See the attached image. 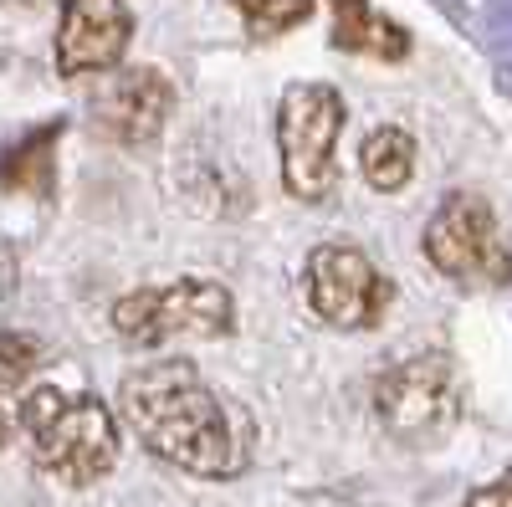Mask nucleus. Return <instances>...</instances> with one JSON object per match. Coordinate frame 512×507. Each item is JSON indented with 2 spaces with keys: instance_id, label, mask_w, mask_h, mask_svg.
Returning <instances> with one entry per match:
<instances>
[{
  "instance_id": "obj_14",
  "label": "nucleus",
  "mask_w": 512,
  "mask_h": 507,
  "mask_svg": "<svg viewBox=\"0 0 512 507\" xmlns=\"http://www.w3.org/2000/svg\"><path fill=\"white\" fill-rule=\"evenodd\" d=\"M251 36H282L292 26H303L313 16V0H231Z\"/></svg>"
},
{
  "instance_id": "obj_2",
  "label": "nucleus",
  "mask_w": 512,
  "mask_h": 507,
  "mask_svg": "<svg viewBox=\"0 0 512 507\" xmlns=\"http://www.w3.org/2000/svg\"><path fill=\"white\" fill-rule=\"evenodd\" d=\"M21 431L31 441L36 467L67 487L103 482L118 467V451H123L118 415L98 395H82V390H52V385L31 390Z\"/></svg>"
},
{
  "instance_id": "obj_1",
  "label": "nucleus",
  "mask_w": 512,
  "mask_h": 507,
  "mask_svg": "<svg viewBox=\"0 0 512 507\" xmlns=\"http://www.w3.org/2000/svg\"><path fill=\"white\" fill-rule=\"evenodd\" d=\"M118 405L134 436L169 467L205 482L241 477L246 436L236 431L226 400L205 385V374L190 359H154L134 374H123Z\"/></svg>"
},
{
  "instance_id": "obj_12",
  "label": "nucleus",
  "mask_w": 512,
  "mask_h": 507,
  "mask_svg": "<svg viewBox=\"0 0 512 507\" xmlns=\"http://www.w3.org/2000/svg\"><path fill=\"white\" fill-rule=\"evenodd\" d=\"M31 369H36V344H26L16 333H0V446H11V436L21 431Z\"/></svg>"
},
{
  "instance_id": "obj_15",
  "label": "nucleus",
  "mask_w": 512,
  "mask_h": 507,
  "mask_svg": "<svg viewBox=\"0 0 512 507\" xmlns=\"http://www.w3.org/2000/svg\"><path fill=\"white\" fill-rule=\"evenodd\" d=\"M466 507H512V472H507L502 482H492V487L472 492V497H466Z\"/></svg>"
},
{
  "instance_id": "obj_7",
  "label": "nucleus",
  "mask_w": 512,
  "mask_h": 507,
  "mask_svg": "<svg viewBox=\"0 0 512 507\" xmlns=\"http://www.w3.org/2000/svg\"><path fill=\"white\" fill-rule=\"evenodd\" d=\"M395 287L359 246H318L308 257V303L333 328H374L390 313Z\"/></svg>"
},
{
  "instance_id": "obj_6",
  "label": "nucleus",
  "mask_w": 512,
  "mask_h": 507,
  "mask_svg": "<svg viewBox=\"0 0 512 507\" xmlns=\"http://www.w3.org/2000/svg\"><path fill=\"white\" fill-rule=\"evenodd\" d=\"M456 410H461L456 374L436 354H420V359L390 369L374 385V415H379V426L390 431L395 441H410V446L441 441L451 431Z\"/></svg>"
},
{
  "instance_id": "obj_4",
  "label": "nucleus",
  "mask_w": 512,
  "mask_h": 507,
  "mask_svg": "<svg viewBox=\"0 0 512 507\" xmlns=\"http://www.w3.org/2000/svg\"><path fill=\"white\" fill-rule=\"evenodd\" d=\"M113 328L144 349H164L175 338H221L236 328V298L216 277H180L169 287H144L118 298Z\"/></svg>"
},
{
  "instance_id": "obj_13",
  "label": "nucleus",
  "mask_w": 512,
  "mask_h": 507,
  "mask_svg": "<svg viewBox=\"0 0 512 507\" xmlns=\"http://www.w3.org/2000/svg\"><path fill=\"white\" fill-rule=\"evenodd\" d=\"M52 139H57V129H41L36 139H26V144H16V154L6 159V185L16 190H36V195H47L52 190Z\"/></svg>"
},
{
  "instance_id": "obj_9",
  "label": "nucleus",
  "mask_w": 512,
  "mask_h": 507,
  "mask_svg": "<svg viewBox=\"0 0 512 507\" xmlns=\"http://www.w3.org/2000/svg\"><path fill=\"white\" fill-rule=\"evenodd\" d=\"M169 108H175V88L159 67H123L93 98V123L113 144H144L164 129Z\"/></svg>"
},
{
  "instance_id": "obj_5",
  "label": "nucleus",
  "mask_w": 512,
  "mask_h": 507,
  "mask_svg": "<svg viewBox=\"0 0 512 507\" xmlns=\"http://www.w3.org/2000/svg\"><path fill=\"white\" fill-rule=\"evenodd\" d=\"M420 246L431 257V267L461 287H507L512 282V251L502 241V226L492 216V205L472 190H456L441 200Z\"/></svg>"
},
{
  "instance_id": "obj_16",
  "label": "nucleus",
  "mask_w": 512,
  "mask_h": 507,
  "mask_svg": "<svg viewBox=\"0 0 512 507\" xmlns=\"http://www.w3.org/2000/svg\"><path fill=\"white\" fill-rule=\"evenodd\" d=\"M0 6H16V0H0Z\"/></svg>"
},
{
  "instance_id": "obj_10",
  "label": "nucleus",
  "mask_w": 512,
  "mask_h": 507,
  "mask_svg": "<svg viewBox=\"0 0 512 507\" xmlns=\"http://www.w3.org/2000/svg\"><path fill=\"white\" fill-rule=\"evenodd\" d=\"M328 11H333V47L379 57V62L410 57V31L395 26L390 16H379L369 0H328Z\"/></svg>"
},
{
  "instance_id": "obj_3",
  "label": "nucleus",
  "mask_w": 512,
  "mask_h": 507,
  "mask_svg": "<svg viewBox=\"0 0 512 507\" xmlns=\"http://www.w3.org/2000/svg\"><path fill=\"white\" fill-rule=\"evenodd\" d=\"M338 134H344V98L328 82H292L277 103V149L282 185L292 200H328L338 180Z\"/></svg>"
},
{
  "instance_id": "obj_8",
  "label": "nucleus",
  "mask_w": 512,
  "mask_h": 507,
  "mask_svg": "<svg viewBox=\"0 0 512 507\" xmlns=\"http://www.w3.org/2000/svg\"><path fill=\"white\" fill-rule=\"evenodd\" d=\"M128 36H134V16L123 0H67L57 21V72H113L128 52Z\"/></svg>"
},
{
  "instance_id": "obj_11",
  "label": "nucleus",
  "mask_w": 512,
  "mask_h": 507,
  "mask_svg": "<svg viewBox=\"0 0 512 507\" xmlns=\"http://www.w3.org/2000/svg\"><path fill=\"white\" fill-rule=\"evenodd\" d=\"M359 169H364V180L384 195H395L410 185L415 175V139L405 129H395V123H384V129H374L359 149Z\"/></svg>"
}]
</instances>
